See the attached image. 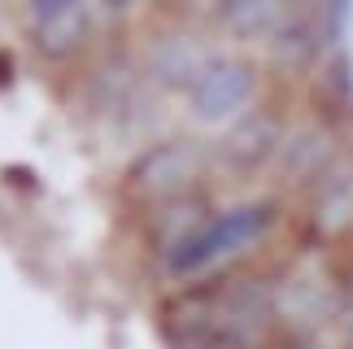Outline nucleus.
<instances>
[{"label":"nucleus","instance_id":"obj_1","mask_svg":"<svg viewBox=\"0 0 353 349\" xmlns=\"http://www.w3.org/2000/svg\"><path fill=\"white\" fill-rule=\"evenodd\" d=\"M166 349H270L279 332L275 279L227 275L174 292L157 310Z\"/></svg>","mask_w":353,"mask_h":349},{"label":"nucleus","instance_id":"obj_2","mask_svg":"<svg viewBox=\"0 0 353 349\" xmlns=\"http://www.w3.org/2000/svg\"><path fill=\"white\" fill-rule=\"evenodd\" d=\"M275 201H253V206H240V210H227V214H214V219L201 227L196 236H188L179 249L166 258V271L170 275H205L214 271L219 262L236 258V253H244L253 245L257 236L266 232L270 223H275Z\"/></svg>","mask_w":353,"mask_h":349},{"label":"nucleus","instance_id":"obj_3","mask_svg":"<svg viewBox=\"0 0 353 349\" xmlns=\"http://www.w3.org/2000/svg\"><path fill=\"white\" fill-rule=\"evenodd\" d=\"M201 174V149L192 144H161L131 166V188L148 201H179Z\"/></svg>","mask_w":353,"mask_h":349},{"label":"nucleus","instance_id":"obj_4","mask_svg":"<svg viewBox=\"0 0 353 349\" xmlns=\"http://www.w3.org/2000/svg\"><path fill=\"white\" fill-rule=\"evenodd\" d=\"M353 236V162H336L310 197V240L323 249Z\"/></svg>","mask_w":353,"mask_h":349},{"label":"nucleus","instance_id":"obj_5","mask_svg":"<svg viewBox=\"0 0 353 349\" xmlns=\"http://www.w3.org/2000/svg\"><path fill=\"white\" fill-rule=\"evenodd\" d=\"M253 88H257V74L249 70V66H205L192 83H188V92H192V105H196V114L201 118H227V114H236L240 105H249L253 97Z\"/></svg>","mask_w":353,"mask_h":349},{"label":"nucleus","instance_id":"obj_6","mask_svg":"<svg viewBox=\"0 0 353 349\" xmlns=\"http://www.w3.org/2000/svg\"><path fill=\"white\" fill-rule=\"evenodd\" d=\"M279 166L288 179H323L332 166H336V140H332V131H323V127H305V131H296V136L288 140H279Z\"/></svg>","mask_w":353,"mask_h":349},{"label":"nucleus","instance_id":"obj_7","mask_svg":"<svg viewBox=\"0 0 353 349\" xmlns=\"http://www.w3.org/2000/svg\"><path fill=\"white\" fill-rule=\"evenodd\" d=\"M227 22L240 35H270L275 39L292 22L288 0H227Z\"/></svg>","mask_w":353,"mask_h":349},{"label":"nucleus","instance_id":"obj_8","mask_svg":"<svg viewBox=\"0 0 353 349\" xmlns=\"http://www.w3.org/2000/svg\"><path fill=\"white\" fill-rule=\"evenodd\" d=\"M227 153H232L240 166H257L262 157L279 153V123L266 118V114H253L249 123H240L232 136H227Z\"/></svg>","mask_w":353,"mask_h":349},{"label":"nucleus","instance_id":"obj_9","mask_svg":"<svg viewBox=\"0 0 353 349\" xmlns=\"http://www.w3.org/2000/svg\"><path fill=\"white\" fill-rule=\"evenodd\" d=\"M83 31H88L83 9H70V13H57V18H44L35 35H39V48H44L48 57H65V52L79 48Z\"/></svg>","mask_w":353,"mask_h":349},{"label":"nucleus","instance_id":"obj_10","mask_svg":"<svg viewBox=\"0 0 353 349\" xmlns=\"http://www.w3.org/2000/svg\"><path fill=\"white\" fill-rule=\"evenodd\" d=\"M270 44H275V57L283 66H310L314 52H319V26L305 22V18H292L275 39H270Z\"/></svg>","mask_w":353,"mask_h":349},{"label":"nucleus","instance_id":"obj_11","mask_svg":"<svg viewBox=\"0 0 353 349\" xmlns=\"http://www.w3.org/2000/svg\"><path fill=\"white\" fill-rule=\"evenodd\" d=\"M79 9V0H35V18L44 22V18H57V13H70Z\"/></svg>","mask_w":353,"mask_h":349},{"label":"nucleus","instance_id":"obj_12","mask_svg":"<svg viewBox=\"0 0 353 349\" xmlns=\"http://www.w3.org/2000/svg\"><path fill=\"white\" fill-rule=\"evenodd\" d=\"M105 5H110V9H122V5H131V0H105Z\"/></svg>","mask_w":353,"mask_h":349}]
</instances>
